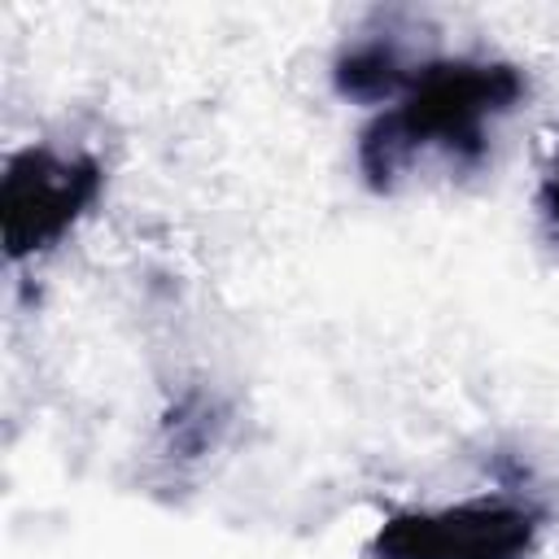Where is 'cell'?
I'll return each mask as SVG.
<instances>
[{"instance_id": "cell-1", "label": "cell", "mask_w": 559, "mask_h": 559, "mask_svg": "<svg viewBox=\"0 0 559 559\" xmlns=\"http://www.w3.org/2000/svg\"><path fill=\"white\" fill-rule=\"evenodd\" d=\"M520 96V79L502 66H428L415 74L406 100L362 135V166L371 179L402 175L419 148H445L472 162L485 144V122Z\"/></svg>"}, {"instance_id": "cell-2", "label": "cell", "mask_w": 559, "mask_h": 559, "mask_svg": "<svg viewBox=\"0 0 559 559\" xmlns=\"http://www.w3.org/2000/svg\"><path fill=\"white\" fill-rule=\"evenodd\" d=\"M96 166L92 162H61L52 153H26L4 175V231L9 249H39L44 240L61 236L74 214L96 197Z\"/></svg>"}, {"instance_id": "cell-3", "label": "cell", "mask_w": 559, "mask_h": 559, "mask_svg": "<svg viewBox=\"0 0 559 559\" xmlns=\"http://www.w3.org/2000/svg\"><path fill=\"white\" fill-rule=\"evenodd\" d=\"M533 524L507 507L450 511L437 520H397L380 533L384 559H507L528 546Z\"/></svg>"}, {"instance_id": "cell-4", "label": "cell", "mask_w": 559, "mask_h": 559, "mask_svg": "<svg viewBox=\"0 0 559 559\" xmlns=\"http://www.w3.org/2000/svg\"><path fill=\"white\" fill-rule=\"evenodd\" d=\"M402 83V61L384 39H371L362 48H354L341 61V92L358 96V100H376V96H393Z\"/></svg>"}, {"instance_id": "cell-5", "label": "cell", "mask_w": 559, "mask_h": 559, "mask_svg": "<svg viewBox=\"0 0 559 559\" xmlns=\"http://www.w3.org/2000/svg\"><path fill=\"white\" fill-rule=\"evenodd\" d=\"M542 214H546L550 231L559 236V162H555V170L546 175V188H542Z\"/></svg>"}]
</instances>
